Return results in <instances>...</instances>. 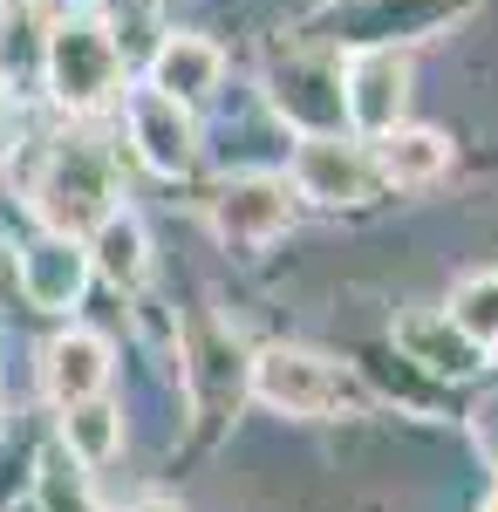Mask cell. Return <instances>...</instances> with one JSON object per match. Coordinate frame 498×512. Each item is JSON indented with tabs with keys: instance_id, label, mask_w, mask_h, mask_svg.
Instances as JSON below:
<instances>
[{
	"instance_id": "cell-1",
	"label": "cell",
	"mask_w": 498,
	"mask_h": 512,
	"mask_svg": "<svg viewBox=\"0 0 498 512\" xmlns=\"http://www.w3.org/2000/svg\"><path fill=\"white\" fill-rule=\"evenodd\" d=\"M253 396L267 410H287V417H335V410L362 403V383L314 349H267L253 362Z\"/></svg>"
},
{
	"instance_id": "cell-2",
	"label": "cell",
	"mask_w": 498,
	"mask_h": 512,
	"mask_svg": "<svg viewBox=\"0 0 498 512\" xmlns=\"http://www.w3.org/2000/svg\"><path fill=\"white\" fill-rule=\"evenodd\" d=\"M116 185H110V158L89 144V137H62L55 151H48V171L35 178V205L41 219L55 226V233H89L103 212H116L110 205Z\"/></svg>"
},
{
	"instance_id": "cell-3",
	"label": "cell",
	"mask_w": 498,
	"mask_h": 512,
	"mask_svg": "<svg viewBox=\"0 0 498 512\" xmlns=\"http://www.w3.org/2000/svg\"><path fill=\"white\" fill-rule=\"evenodd\" d=\"M48 96L62 103V110H96V103H110L116 82H123V41L103 28V21H62L55 35H48Z\"/></svg>"
},
{
	"instance_id": "cell-4",
	"label": "cell",
	"mask_w": 498,
	"mask_h": 512,
	"mask_svg": "<svg viewBox=\"0 0 498 512\" xmlns=\"http://www.w3.org/2000/svg\"><path fill=\"white\" fill-rule=\"evenodd\" d=\"M294 192L314 198V205H362V198L376 192V158L362 144H348L342 130L301 137V151H294Z\"/></svg>"
},
{
	"instance_id": "cell-5",
	"label": "cell",
	"mask_w": 498,
	"mask_h": 512,
	"mask_svg": "<svg viewBox=\"0 0 498 512\" xmlns=\"http://www.w3.org/2000/svg\"><path fill=\"white\" fill-rule=\"evenodd\" d=\"M123 123H130V144H137V158L164 171V178H185L198 164V130L185 117V103L178 96H164V89H130V103H123Z\"/></svg>"
},
{
	"instance_id": "cell-6",
	"label": "cell",
	"mask_w": 498,
	"mask_h": 512,
	"mask_svg": "<svg viewBox=\"0 0 498 512\" xmlns=\"http://www.w3.org/2000/svg\"><path fill=\"white\" fill-rule=\"evenodd\" d=\"M403 103H410V62L396 48H362L342 76V110L362 137H383L403 123Z\"/></svg>"
},
{
	"instance_id": "cell-7",
	"label": "cell",
	"mask_w": 498,
	"mask_h": 512,
	"mask_svg": "<svg viewBox=\"0 0 498 512\" xmlns=\"http://www.w3.org/2000/svg\"><path fill=\"white\" fill-rule=\"evenodd\" d=\"M294 198L301 192H294L287 178H267V171L232 178V185H219V198H212V226H219L232 246H267V239L287 233Z\"/></svg>"
},
{
	"instance_id": "cell-8",
	"label": "cell",
	"mask_w": 498,
	"mask_h": 512,
	"mask_svg": "<svg viewBox=\"0 0 498 512\" xmlns=\"http://www.w3.org/2000/svg\"><path fill=\"white\" fill-rule=\"evenodd\" d=\"M273 110L294 123L301 137H321V130H342L348 110H342V69L321 62V55H294L273 69Z\"/></svg>"
},
{
	"instance_id": "cell-9",
	"label": "cell",
	"mask_w": 498,
	"mask_h": 512,
	"mask_svg": "<svg viewBox=\"0 0 498 512\" xmlns=\"http://www.w3.org/2000/svg\"><path fill=\"white\" fill-rule=\"evenodd\" d=\"M82 280H89V246H76L69 233H41L21 253V294L48 308V315H69L82 301Z\"/></svg>"
},
{
	"instance_id": "cell-10",
	"label": "cell",
	"mask_w": 498,
	"mask_h": 512,
	"mask_svg": "<svg viewBox=\"0 0 498 512\" xmlns=\"http://www.w3.org/2000/svg\"><path fill=\"white\" fill-rule=\"evenodd\" d=\"M41 383H48V396H55L62 410L82 403V396H103V383H110V342L89 335V328L55 335L48 355H41Z\"/></svg>"
},
{
	"instance_id": "cell-11",
	"label": "cell",
	"mask_w": 498,
	"mask_h": 512,
	"mask_svg": "<svg viewBox=\"0 0 498 512\" xmlns=\"http://www.w3.org/2000/svg\"><path fill=\"white\" fill-rule=\"evenodd\" d=\"M219 76H226V55H219L205 35H171L164 48H157V62H151V82L164 89V96H178V103L212 96Z\"/></svg>"
},
{
	"instance_id": "cell-12",
	"label": "cell",
	"mask_w": 498,
	"mask_h": 512,
	"mask_svg": "<svg viewBox=\"0 0 498 512\" xmlns=\"http://www.w3.org/2000/svg\"><path fill=\"white\" fill-rule=\"evenodd\" d=\"M376 178H389V185H437L444 171H451V144L437 137V130H383L376 137Z\"/></svg>"
},
{
	"instance_id": "cell-13",
	"label": "cell",
	"mask_w": 498,
	"mask_h": 512,
	"mask_svg": "<svg viewBox=\"0 0 498 512\" xmlns=\"http://www.w3.org/2000/svg\"><path fill=\"white\" fill-rule=\"evenodd\" d=\"M89 267L103 280H116V287H144V274H151V239H144V226L130 212H103L89 226Z\"/></svg>"
},
{
	"instance_id": "cell-14",
	"label": "cell",
	"mask_w": 498,
	"mask_h": 512,
	"mask_svg": "<svg viewBox=\"0 0 498 512\" xmlns=\"http://www.w3.org/2000/svg\"><path fill=\"white\" fill-rule=\"evenodd\" d=\"M396 342H403V349H410V362H423V369H430V376H464V369H471V342H464L458 328H451V321L444 315H417V321H403V328H396Z\"/></svg>"
},
{
	"instance_id": "cell-15",
	"label": "cell",
	"mask_w": 498,
	"mask_h": 512,
	"mask_svg": "<svg viewBox=\"0 0 498 512\" xmlns=\"http://www.w3.org/2000/svg\"><path fill=\"white\" fill-rule=\"evenodd\" d=\"M62 444L76 451L82 465H103V458H116V444H123V417H116L103 396H82V403H69V417H62Z\"/></svg>"
},
{
	"instance_id": "cell-16",
	"label": "cell",
	"mask_w": 498,
	"mask_h": 512,
	"mask_svg": "<svg viewBox=\"0 0 498 512\" xmlns=\"http://www.w3.org/2000/svg\"><path fill=\"white\" fill-rule=\"evenodd\" d=\"M48 69V35L35 28L28 7H0V82H35Z\"/></svg>"
},
{
	"instance_id": "cell-17",
	"label": "cell",
	"mask_w": 498,
	"mask_h": 512,
	"mask_svg": "<svg viewBox=\"0 0 498 512\" xmlns=\"http://www.w3.org/2000/svg\"><path fill=\"white\" fill-rule=\"evenodd\" d=\"M451 328H458L471 349H498V274H471L458 280V294H451Z\"/></svg>"
},
{
	"instance_id": "cell-18",
	"label": "cell",
	"mask_w": 498,
	"mask_h": 512,
	"mask_svg": "<svg viewBox=\"0 0 498 512\" xmlns=\"http://www.w3.org/2000/svg\"><path fill=\"white\" fill-rule=\"evenodd\" d=\"M35 506L41 512H89V485H82V472H69V458H48L35 478Z\"/></svg>"
},
{
	"instance_id": "cell-19",
	"label": "cell",
	"mask_w": 498,
	"mask_h": 512,
	"mask_svg": "<svg viewBox=\"0 0 498 512\" xmlns=\"http://www.w3.org/2000/svg\"><path fill=\"white\" fill-rule=\"evenodd\" d=\"M471 437H478L485 465L498 472V390H492V396H478V410H471Z\"/></svg>"
},
{
	"instance_id": "cell-20",
	"label": "cell",
	"mask_w": 498,
	"mask_h": 512,
	"mask_svg": "<svg viewBox=\"0 0 498 512\" xmlns=\"http://www.w3.org/2000/svg\"><path fill=\"white\" fill-rule=\"evenodd\" d=\"M137 512H178V506H164V499H144V506H137Z\"/></svg>"
},
{
	"instance_id": "cell-21",
	"label": "cell",
	"mask_w": 498,
	"mask_h": 512,
	"mask_svg": "<svg viewBox=\"0 0 498 512\" xmlns=\"http://www.w3.org/2000/svg\"><path fill=\"white\" fill-rule=\"evenodd\" d=\"M0 512H41V506H0Z\"/></svg>"
},
{
	"instance_id": "cell-22",
	"label": "cell",
	"mask_w": 498,
	"mask_h": 512,
	"mask_svg": "<svg viewBox=\"0 0 498 512\" xmlns=\"http://www.w3.org/2000/svg\"><path fill=\"white\" fill-rule=\"evenodd\" d=\"M0 7H35V0H0Z\"/></svg>"
},
{
	"instance_id": "cell-23",
	"label": "cell",
	"mask_w": 498,
	"mask_h": 512,
	"mask_svg": "<svg viewBox=\"0 0 498 512\" xmlns=\"http://www.w3.org/2000/svg\"><path fill=\"white\" fill-rule=\"evenodd\" d=\"M485 512H498V492H492V499H485Z\"/></svg>"
}]
</instances>
